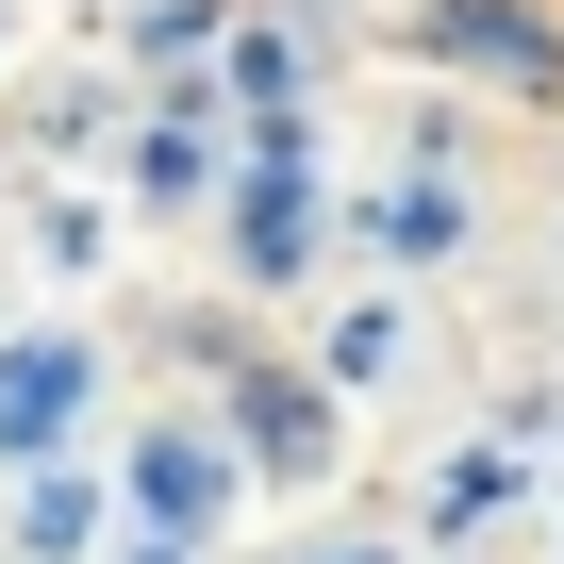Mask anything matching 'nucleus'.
<instances>
[{
    "instance_id": "13",
    "label": "nucleus",
    "mask_w": 564,
    "mask_h": 564,
    "mask_svg": "<svg viewBox=\"0 0 564 564\" xmlns=\"http://www.w3.org/2000/svg\"><path fill=\"white\" fill-rule=\"evenodd\" d=\"M333 564H366V547H333Z\"/></svg>"
},
{
    "instance_id": "11",
    "label": "nucleus",
    "mask_w": 564,
    "mask_h": 564,
    "mask_svg": "<svg viewBox=\"0 0 564 564\" xmlns=\"http://www.w3.org/2000/svg\"><path fill=\"white\" fill-rule=\"evenodd\" d=\"M399 366V300H366V316H333V382H382Z\"/></svg>"
},
{
    "instance_id": "5",
    "label": "nucleus",
    "mask_w": 564,
    "mask_h": 564,
    "mask_svg": "<svg viewBox=\"0 0 564 564\" xmlns=\"http://www.w3.org/2000/svg\"><path fill=\"white\" fill-rule=\"evenodd\" d=\"M216 481H232V465H216L199 432H150V448H133V498H150V531H166V547L216 514Z\"/></svg>"
},
{
    "instance_id": "3",
    "label": "nucleus",
    "mask_w": 564,
    "mask_h": 564,
    "mask_svg": "<svg viewBox=\"0 0 564 564\" xmlns=\"http://www.w3.org/2000/svg\"><path fill=\"white\" fill-rule=\"evenodd\" d=\"M232 448H249L265 481L333 465V382H282V366H249V382H232Z\"/></svg>"
},
{
    "instance_id": "7",
    "label": "nucleus",
    "mask_w": 564,
    "mask_h": 564,
    "mask_svg": "<svg viewBox=\"0 0 564 564\" xmlns=\"http://www.w3.org/2000/svg\"><path fill=\"white\" fill-rule=\"evenodd\" d=\"M199 166H216L199 117H150V133H133V199H199Z\"/></svg>"
},
{
    "instance_id": "1",
    "label": "nucleus",
    "mask_w": 564,
    "mask_h": 564,
    "mask_svg": "<svg viewBox=\"0 0 564 564\" xmlns=\"http://www.w3.org/2000/svg\"><path fill=\"white\" fill-rule=\"evenodd\" d=\"M415 51L498 100H564V0H415Z\"/></svg>"
},
{
    "instance_id": "4",
    "label": "nucleus",
    "mask_w": 564,
    "mask_h": 564,
    "mask_svg": "<svg viewBox=\"0 0 564 564\" xmlns=\"http://www.w3.org/2000/svg\"><path fill=\"white\" fill-rule=\"evenodd\" d=\"M67 415H84V349L67 333H34V349H0V448H67Z\"/></svg>"
},
{
    "instance_id": "9",
    "label": "nucleus",
    "mask_w": 564,
    "mask_h": 564,
    "mask_svg": "<svg viewBox=\"0 0 564 564\" xmlns=\"http://www.w3.org/2000/svg\"><path fill=\"white\" fill-rule=\"evenodd\" d=\"M232 100L282 133V100H300V51H282V34H249V51H232Z\"/></svg>"
},
{
    "instance_id": "8",
    "label": "nucleus",
    "mask_w": 564,
    "mask_h": 564,
    "mask_svg": "<svg viewBox=\"0 0 564 564\" xmlns=\"http://www.w3.org/2000/svg\"><path fill=\"white\" fill-rule=\"evenodd\" d=\"M199 51H216V18H199V0H150V18H133V67H166V84H183Z\"/></svg>"
},
{
    "instance_id": "10",
    "label": "nucleus",
    "mask_w": 564,
    "mask_h": 564,
    "mask_svg": "<svg viewBox=\"0 0 564 564\" xmlns=\"http://www.w3.org/2000/svg\"><path fill=\"white\" fill-rule=\"evenodd\" d=\"M448 232H465V199H448V183H415V199H382V249H415V265H432Z\"/></svg>"
},
{
    "instance_id": "6",
    "label": "nucleus",
    "mask_w": 564,
    "mask_h": 564,
    "mask_svg": "<svg viewBox=\"0 0 564 564\" xmlns=\"http://www.w3.org/2000/svg\"><path fill=\"white\" fill-rule=\"evenodd\" d=\"M84 547H100V498L84 481H34L18 498V564H84Z\"/></svg>"
},
{
    "instance_id": "12",
    "label": "nucleus",
    "mask_w": 564,
    "mask_h": 564,
    "mask_svg": "<svg viewBox=\"0 0 564 564\" xmlns=\"http://www.w3.org/2000/svg\"><path fill=\"white\" fill-rule=\"evenodd\" d=\"M117 564H183V547H117Z\"/></svg>"
},
{
    "instance_id": "2",
    "label": "nucleus",
    "mask_w": 564,
    "mask_h": 564,
    "mask_svg": "<svg viewBox=\"0 0 564 564\" xmlns=\"http://www.w3.org/2000/svg\"><path fill=\"white\" fill-rule=\"evenodd\" d=\"M300 249H316V150H300V133H265V150L232 166V265L282 282Z\"/></svg>"
}]
</instances>
